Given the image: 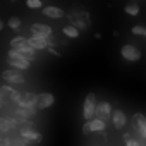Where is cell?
<instances>
[{
  "label": "cell",
  "mask_w": 146,
  "mask_h": 146,
  "mask_svg": "<svg viewBox=\"0 0 146 146\" xmlns=\"http://www.w3.org/2000/svg\"><path fill=\"white\" fill-rule=\"evenodd\" d=\"M7 60H9V65L14 67L16 70H28L31 67V62L26 60L24 57H21L16 50H9V55H7Z\"/></svg>",
  "instance_id": "1"
},
{
  "label": "cell",
  "mask_w": 146,
  "mask_h": 146,
  "mask_svg": "<svg viewBox=\"0 0 146 146\" xmlns=\"http://www.w3.org/2000/svg\"><path fill=\"white\" fill-rule=\"evenodd\" d=\"M132 122H134V129H136V132H137V136H139V144L141 146H146L144 144V139H146V117L143 115V113H134V117H132Z\"/></svg>",
  "instance_id": "2"
},
{
  "label": "cell",
  "mask_w": 146,
  "mask_h": 146,
  "mask_svg": "<svg viewBox=\"0 0 146 146\" xmlns=\"http://www.w3.org/2000/svg\"><path fill=\"white\" fill-rule=\"evenodd\" d=\"M14 102L19 103V108H28V110H36L35 103H36V95L35 93H16V96L12 98Z\"/></svg>",
  "instance_id": "3"
},
{
  "label": "cell",
  "mask_w": 146,
  "mask_h": 146,
  "mask_svg": "<svg viewBox=\"0 0 146 146\" xmlns=\"http://www.w3.org/2000/svg\"><path fill=\"white\" fill-rule=\"evenodd\" d=\"M95 107H96V96H95V93H88L84 105H83V117L86 122L95 117Z\"/></svg>",
  "instance_id": "4"
},
{
  "label": "cell",
  "mask_w": 146,
  "mask_h": 146,
  "mask_svg": "<svg viewBox=\"0 0 146 146\" xmlns=\"http://www.w3.org/2000/svg\"><path fill=\"white\" fill-rule=\"evenodd\" d=\"M95 115H96V119H100V120H103V122L107 124V120H108L110 115H112V105H110L108 102H100V103H96V107H95Z\"/></svg>",
  "instance_id": "5"
},
{
  "label": "cell",
  "mask_w": 146,
  "mask_h": 146,
  "mask_svg": "<svg viewBox=\"0 0 146 146\" xmlns=\"http://www.w3.org/2000/svg\"><path fill=\"white\" fill-rule=\"evenodd\" d=\"M120 55H122L125 60H129V62H137V60L141 58V52H139L137 46H134V45H124V46L120 48Z\"/></svg>",
  "instance_id": "6"
},
{
  "label": "cell",
  "mask_w": 146,
  "mask_h": 146,
  "mask_svg": "<svg viewBox=\"0 0 146 146\" xmlns=\"http://www.w3.org/2000/svg\"><path fill=\"white\" fill-rule=\"evenodd\" d=\"M55 103V96L52 93H40L36 95V103H35V108L38 110H45L48 107H52Z\"/></svg>",
  "instance_id": "7"
},
{
  "label": "cell",
  "mask_w": 146,
  "mask_h": 146,
  "mask_svg": "<svg viewBox=\"0 0 146 146\" xmlns=\"http://www.w3.org/2000/svg\"><path fill=\"white\" fill-rule=\"evenodd\" d=\"M2 78H4L9 84H23V83H24L23 74H21L19 70H16V69H7V70H4V72H2Z\"/></svg>",
  "instance_id": "8"
},
{
  "label": "cell",
  "mask_w": 146,
  "mask_h": 146,
  "mask_svg": "<svg viewBox=\"0 0 146 146\" xmlns=\"http://www.w3.org/2000/svg\"><path fill=\"white\" fill-rule=\"evenodd\" d=\"M21 136L24 141H33V143H41L43 136L40 132H36L31 125H23L21 127Z\"/></svg>",
  "instance_id": "9"
},
{
  "label": "cell",
  "mask_w": 146,
  "mask_h": 146,
  "mask_svg": "<svg viewBox=\"0 0 146 146\" xmlns=\"http://www.w3.org/2000/svg\"><path fill=\"white\" fill-rule=\"evenodd\" d=\"M28 41V45L33 48V50H43V48H46L48 45H50V41H48V38H41V36H31V38H28L26 40Z\"/></svg>",
  "instance_id": "10"
},
{
  "label": "cell",
  "mask_w": 146,
  "mask_h": 146,
  "mask_svg": "<svg viewBox=\"0 0 146 146\" xmlns=\"http://www.w3.org/2000/svg\"><path fill=\"white\" fill-rule=\"evenodd\" d=\"M31 33L35 35V36H41V38H48V36H52V28L50 26H45V24H31Z\"/></svg>",
  "instance_id": "11"
},
{
  "label": "cell",
  "mask_w": 146,
  "mask_h": 146,
  "mask_svg": "<svg viewBox=\"0 0 146 146\" xmlns=\"http://www.w3.org/2000/svg\"><path fill=\"white\" fill-rule=\"evenodd\" d=\"M110 119H112V124H113L115 129H122L127 124V117H125V113L122 110H113L112 115H110Z\"/></svg>",
  "instance_id": "12"
},
{
  "label": "cell",
  "mask_w": 146,
  "mask_h": 146,
  "mask_svg": "<svg viewBox=\"0 0 146 146\" xmlns=\"http://www.w3.org/2000/svg\"><path fill=\"white\" fill-rule=\"evenodd\" d=\"M41 12H43V16L52 17V19H60V17H64V16H65V14H64V11H62V9H58V7H55V5L41 7Z\"/></svg>",
  "instance_id": "13"
},
{
  "label": "cell",
  "mask_w": 146,
  "mask_h": 146,
  "mask_svg": "<svg viewBox=\"0 0 146 146\" xmlns=\"http://www.w3.org/2000/svg\"><path fill=\"white\" fill-rule=\"evenodd\" d=\"M86 125H88L90 134H91V132H103L105 127H107V124H105L103 120H100V119H91V120L86 122Z\"/></svg>",
  "instance_id": "14"
},
{
  "label": "cell",
  "mask_w": 146,
  "mask_h": 146,
  "mask_svg": "<svg viewBox=\"0 0 146 146\" xmlns=\"http://www.w3.org/2000/svg\"><path fill=\"white\" fill-rule=\"evenodd\" d=\"M14 125H16V120L5 119V117H0V132H7V131L12 129Z\"/></svg>",
  "instance_id": "15"
},
{
  "label": "cell",
  "mask_w": 146,
  "mask_h": 146,
  "mask_svg": "<svg viewBox=\"0 0 146 146\" xmlns=\"http://www.w3.org/2000/svg\"><path fill=\"white\" fill-rule=\"evenodd\" d=\"M62 33H64L67 38H70V40H76V38L79 36V31H78L74 26H70V24L64 26V28H62Z\"/></svg>",
  "instance_id": "16"
},
{
  "label": "cell",
  "mask_w": 146,
  "mask_h": 146,
  "mask_svg": "<svg viewBox=\"0 0 146 146\" xmlns=\"http://www.w3.org/2000/svg\"><path fill=\"white\" fill-rule=\"evenodd\" d=\"M26 45H28V41H26V38H23V36H16V38L11 40V48H12V50H19V48H23V46H26Z\"/></svg>",
  "instance_id": "17"
},
{
  "label": "cell",
  "mask_w": 146,
  "mask_h": 146,
  "mask_svg": "<svg viewBox=\"0 0 146 146\" xmlns=\"http://www.w3.org/2000/svg\"><path fill=\"white\" fill-rule=\"evenodd\" d=\"M16 90H12L11 86H2V88H0V98H9V96H16Z\"/></svg>",
  "instance_id": "18"
},
{
  "label": "cell",
  "mask_w": 146,
  "mask_h": 146,
  "mask_svg": "<svg viewBox=\"0 0 146 146\" xmlns=\"http://www.w3.org/2000/svg\"><path fill=\"white\" fill-rule=\"evenodd\" d=\"M33 113H35V110H28V108H17L16 110V115L19 119H23V120H28Z\"/></svg>",
  "instance_id": "19"
},
{
  "label": "cell",
  "mask_w": 146,
  "mask_h": 146,
  "mask_svg": "<svg viewBox=\"0 0 146 146\" xmlns=\"http://www.w3.org/2000/svg\"><path fill=\"white\" fill-rule=\"evenodd\" d=\"M124 11H125V14H129V16H137V14H139V5H137V4H127V5L124 7Z\"/></svg>",
  "instance_id": "20"
},
{
  "label": "cell",
  "mask_w": 146,
  "mask_h": 146,
  "mask_svg": "<svg viewBox=\"0 0 146 146\" xmlns=\"http://www.w3.org/2000/svg\"><path fill=\"white\" fill-rule=\"evenodd\" d=\"M21 19L19 17H16V16H12V17H9V28H12V29H19L21 28Z\"/></svg>",
  "instance_id": "21"
},
{
  "label": "cell",
  "mask_w": 146,
  "mask_h": 146,
  "mask_svg": "<svg viewBox=\"0 0 146 146\" xmlns=\"http://www.w3.org/2000/svg\"><path fill=\"white\" fill-rule=\"evenodd\" d=\"M131 33L136 35V36H146V28L144 26H132Z\"/></svg>",
  "instance_id": "22"
},
{
  "label": "cell",
  "mask_w": 146,
  "mask_h": 146,
  "mask_svg": "<svg viewBox=\"0 0 146 146\" xmlns=\"http://www.w3.org/2000/svg\"><path fill=\"white\" fill-rule=\"evenodd\" d=\"M26 5L29 9H41L43 4H41V0H26Z\"/></svg>",
  "instance_id": "23"
},
{
  "label": "cell",
  "mask_w": 146,
  "mask_h": 146,
  "mask_svg": "<svg viewBox=\"0 0 146 146\" xmlns=\"http://www.w3.org/2000/svg\"><path fill=\"white\" fill-rule=\"evenodd\" d=\"M46 48H48V52H50L52 55H55V57H60V52H58V50H57L55 46H50V45H48Z\"/></svg>",
  "instance_id": "24"
},
{
  "label": "cell",
  "mask_w": 146,
  "mask_h": 146,
  "mask_svg": "<svg viewBox=\"0 0 146 146\" xmlns=\"http://www.w3.org/2000/svg\"><path fill=\"white\" fill-rule=\"evenodd\" d=\"M125 146H141L137 139H127L125 141Z\"/></svg>",
  "instance_id": "25"
},
{
  "label": "cell",
  "mask_w": 146,
  "mask_h": 146,
  "mask_svg": "<svg viewBox=\"0 0 146 146\" xmlns=\"http://www.w3.org/2000/svg\"><path fill=\"white\" fill-rule=\"evenodd\" d=\"M4 26H5V23H4L2 19H0V31H2V29H4Z\"/></svg>",
  "instance_id": "26"
},
{
  "label": "cell",
  "mask_w": 146,
  "mask_h": 146,
  "mask_svg": "<svg viewBox=\"0 0 146 146\" xmlns=\"http://www.w3.org/2000/svg\"><path fill=\"white\" fill-rule=\"evenodd\" d=\"M11 146H24L23 143H11Z\"/></svg>",
  "instance_id": "27"
},
{
  "label": "cell",
  "mask_w": 146,
  "mask_h": 146,
  "mask_svg": "<svg viewBox=\"0 0 146 146\" xmlns=\"http://www.w3.org/2000/svg\"><path fill=\"white\" fill-rule=\"evenodd\" d=\"M2 141H4V137H2V136H0V144H2Z\"/></svg>",
  "instance_id": "28"
},
{
  "label": "cell",
  "mask_w": 146,
  "mask_h": 146,
  "mask_svg": "<svg viewBox=\"0 0 146 146\" xmlns=\"http://www.w3.org/2000/svg\"><path fill=\"white\" fill-rule=\"evenodd\" d=\"M0 107H2V105H0Z\"/></svg>",
  "instance_id": "29"
}]
</instances>
